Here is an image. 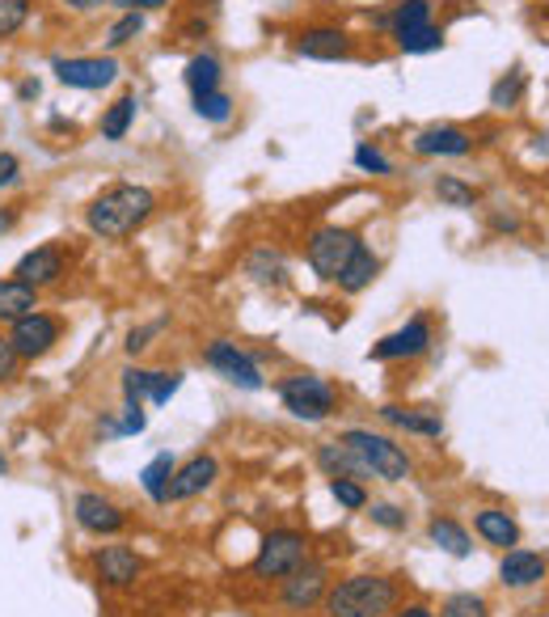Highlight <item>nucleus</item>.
Here are the masks:
<instances>
[{
	"instance_id": "22",
	"label": "nucleus",
	"mask_w": 549,
	"mask_h": 617,
	"mask_svg": "<svg viewBox=\"0 0 549 617\" xmlns=\"http://www.w3.org/2000/svg\"><path fill=\"white\" fill-rule=\"evenodd\" d=\"M318 465L325 470V478H356V483H368L372 474L359 465L356 453H347L338 440H330V444H318Z\"/></svg>"
},
{
	"instance_id": "35",
	"label": "nucleus",
	"mask_w": 549,
	"mask_h": 617,
	"mask_svg": "<svg viewBox=\"0 0 549 617\" xmlns=\"http://www.w3.org/2000/svg\"><path fill=\"white\" fill-rule=\"evenodd\" d=\"M440 617H490V609H486V601L478 592H453L440 605Z\"/></svg>"
},
{
	"instance_id": "41",
	"label": "nucleus",
	"mask_w": 549,
	"mask_h": 617,
	"mask_svg": "<svg viewBox=\"0 0 549 617\" xmlns=\"http://www.w3.org/2000/svg\"><path fill=\"white\" fill-rule=\"evenodd\" d=\"M148 415H144V402H123V415H119V436H144Z\"/></svg>"
},
{
	"instance_id": "29",
	"label": "nucleus",
	"mask_w": 549,
	"mask_h": 617,
	"mask_svg": "<svg viewBox=\"0 0 549 617\" xmlns=\"http://www.w3.org/2000/svg\"><path fill=\"white\" fill-rule=\"evenodd\" d=\"M393 43H397V51H406V56H427V51H440V47H444V31H435V26H419V31L397 34Z\"/></svg>"
},
{
	"instance_id": "26",
	"label": "nucleus",
	"mask_w": 549,
	"mask_h": 617,
	"mask_svg": "<svg viewBox=\"0 0 549 617\" xmlns=\"http://www.w3.org/2000/svg\"><path fill=\"white\" fill-rule=\"evenodd\" d=\"M174 470H178L174 453H157L140 470V487H144V495L153 503H169V478H174Z\"/></svg>"
},
{
	"instance_id": "2",
	"label": "nucleus",
	"mask_w": 549,
	"mask_h": 617,
	"mask_svg": "<svg viewBox=\"0 0 549 617\" xmlns=\"http://www.w3.org/2000/svg\"><path fill=\"white\" fill-rule=\"evenodd\" d=\"M322 609L330 617H389L397 609V580L359 571L325 588Z\"/></svg>"
},
{
	"instance_id": "7",
	"label": "nucleus",
	"mask_w": 549,
	"mask_h": 617,
	"mask_svg": "<svg viewBox=\"0 0 549 617\" xmlns=\"http://www.w3.org/2000/svg\"><path fill=\"white\" fill-rule=\"evenodd\" d=\"M51 72H56V81L68 85V90L97 94V90L115 85L123 68H119L115 56H56V60H51Z\"/></svg>"
},
{
	"instance_id": "10",
	"label": "nucleus",
	"mask_w": 549,
	"mask_h": 617,
	"mask_svg": "<svg viewBox=\"0 0 549 617\" xmlns=\"http://www.w3.org/2000/svg\"><path fill=\"white\" fill-rule=\"evenodd\" d=\"M72 517H76V524L85 533H94V537H115V533L128 529V512L115 499H106L102 490H81L72 499Z\"/></svg>"
},
{
	"instance_id": "19",
	"label": "nucleus",
	"mask_w": 549,
	"mask_h": 617,
	"mask_svg": "<svg viewBox=\"0 0 549 617\" xmlns=\"http://www.w3.org/2000/svg\"><path fill=\"white\" fill-rule=\"evenodd\" d=\"M469 149H474V140L461 128H422L415 135L419 157H469Z\"/></svg>"
},
{
	"instance_id": "11",
	"label": "nucleus",
	"mask_w": 549,
	"mask_h": 617,
	"mask_svg": "<svg viewBox=\"0 0 549 617\" xmlns=\"http://www.w3.org/2000/svg\"><path fill=\"white\" fill-rule=\"evenodd\" d=\"M64 246L60 241H43V246H34V250H26L22 259H17V266H13V280H22V284H31V288H51V284H60L64 280Z\"/></svg>"
},
{
	"instance_id": "45",
	"label": "nucleus",
	"mask_w": 549,
	"mask_h": 617,
	"mask_svg": "<svg viewBox=\"0 0 549 617\" xmlns=\"http://www.w3.org/2000/svg\"><path fill=\"white\" fill-rule=\"evenodd\" d=\"M22 178V162H17V153H0V191L4 187H13Z\"/></svg>"
},
{
	"instance_id": "18",
	"label": "nucleus",
	"mask_w": 549,
	"mask_h": 617,
	"mask_svg": "<svg viewBox=\"0 0 549 617\" xmlns=\"http://www.w3.org/2000/svg\"><path fill=\"white\" fill-rule=\"evenodd\" d=\"M546 571H549V562L541 558V554H533V550H512L503 554V562H499V580H503V588H533V584H541L546 580Z\"/></svg>"
},
{
	"instance_id": "31",
	"label": "nucleus",
	"mask_w": 549,
	"mask_h": 617,
	"mask_svg": "<svg viewBox=\"0 0 549 617\" xmlns=\"http://www.w3.org/2000/svg\"><path fill=\"white\" fill-rule=\"evenodd\" d=\"M194 115L207 119V123H228V119H232V98H228L225 90L199 94V98H194Z\"/></svg>"
},
{
	"instance_id": "6",
	"label": "nucleus",
	"mask_w": 549,
	"mask_h": 617,
	"mask_svg": "<svg viewBox=\"0 0 549 617\" xmlns=\"http://www.w3.org/2000/svg\"><path fill=\"white\" fill-rule=\"evenodd\" d=\"M359 237L351 228H338V225H322L313 237H309V266H313V275L325 280V284H338V275H343V266L351 262L356 254Z\"/></svg>"
},
{
	"instance_id": "23",
	"label": "nucleus",
	"mask_w": 549,
	"mask_h": 617,
	"mask_svg": "<svg viewBox=\"0 0 549 617\" xmlns=\"http://www.w3.org/2000/svg\"><path fill=\"white\" fill-rule=\"evenodd\" d=\"M377 271H381V259L359 241L356 246V254H351V262L343 266V275H338V288L343 293H363V288H372V280H377Z\"/></svg>"
},
{
	"instance_id": "28",
	"label": "nucleus",
	"mask_w": 549,
	"mask_h": 617,
	"mask_svg": "<svg viewBox=\"0 0 549 617\" xmlns=\"http://www.w3.org/2000/svg\"><path fill=\"white\" fill-rule=\"evenodd\" d=\"M419 26H431V0H406V4H397L385 17V31L393 38L406 31H419Z\"/></svg>"
},
{
	"instance_id": "8",
	"label": "nucleus",
	"mask_w": 549,
	"mask_h": 617,
	"mask_svg": "<svg viewBox=\"0 0 549 617\" xmlns=\"http://www.w3.org/2000/svg\"><path fill=\"white\" fill-rule=\"evenodd\" d=\"M9 339H13V347H17V356L22 359H43V356H51L56 343L64 339V322H60L56 313L34 309V313H26L22 322L9 325Z\"/></svg>"
},
{
	"instance_id": "16",
	"label": "nucleus",
	"mask_w": 549,
	"mask_h": 617,
	"mask_svg": "<svg viewBox=\"0 0 549 617\" xmlns=\"http://www.w3.org/2000/svg\"><path fill=\"white\" fill-rule=\"evenodd\" d=\"M427 347H431V325H427V318H410L402 330H393V334H385L381 343H372L368 356L372 359H415V356H422Z\"/></svg>"
},
{
	"instance_id": "33",
	"label": "nucleus",
	"mask_w": 549,
	"mask_h": 617,
	"mask_svg": "<svg viewBox=\"0 0 549 617\" xmlns=\"http://www.w3.org/2000/svg\"><path fill=\"white\" fill-rule=\"evenodd\" d=\"M144 34V13H119V22L106 31V47L110 51H119V47H128Z\"/></svg>"
},
{
	"instance_id": "5",
	"label": "nucleus",
	"mask_w": 549,
	"mask_h": 617,
	"mask_svg": "<svg viewBox=\"0 0 549 617\" xmlns=\"http://www.w3.org/2000/svg\"><path fill=\"white\" fill-rule=\"evenodd\" d=\"M300 562H309V537L296 533V529H271V533L262 537L250 571H254L259 580H284Z\"/></svg>"
},
{
	"instance_id": "40",
	"label": "nucleus",
	"mask_w": 549,
	"mask_h": 617,
	"mask_svg": "<svg viewBox=\"0 0 549 617\" xmlns=\"http://www.w3.org/2000/svg\"><path fill=\"white\" fill-rule=\"evenodd\" d=\"M178 390H182V372H153V393H148V402H153V406H165Z\"/></svg>"
},
{
	"instance_id": "42",
	"label": "nucleus",
	"mask_w": 549,
	"mask_h": 617,
	"mask_svg": "<svg viewBox=\"0 0 549 617\" xmlns=\"http://www.w3.org/2000/svg\"><path fill=\"white\" fill-rule=\"evenodd\" d=\"M356 165L363 169V174H393V162H389L381 149H372V144H359Z\"/></svg>"
},
{
	"instance_id": "27",
	"label": "nucleus",
	"mask_w": 549,
	"mask_h": 617,
	"mask_svg": "<svg viewBox=\"0 0 549 617\" xmlns=\"http://www.w3.org/2000/svg\"><path fill=\"white\" fill-rule=\"evenodd\" d=\"M182 76H187L191 98L212 94V90H220V60H216V56H207V51H199V56H191V64H187Z\"/></svg>"
},
{
	"instance_id": "46",
	"label": "nucleus",
	"mask_w": 549,
	"mask_h": 617,
	"mask_svg": "<svg viewBox=\"0 0 549 617\" xmlns=\"http://www.w3.org/2000/svg\"><path fill=\"white\" fill-rule=\"evenodd\" d=\"M119 13H153V9H165L169 0H110Z\"/></svg>"
},
{
	"instance_id": "3",
	"label": "nucleus",
	"mask_w": 549,
	"mask_h": 617,
	"mask_svg": "<svg viewBox=\"0 0 549 617\" xmlns=\"http://www.w3.org/2000/svg\"><path fill=\"white\" fill-rule=\"evenodd\" d=\"M338 444H343L347 453H356L359 465H363L372 478H381V483H406V478L415 474V461L406 456V449H402L393 436L368 431V427H351V431L338 436Z\"/></svg>"
},
{
	"instance_id": "43",
	"label": "nucleus",
	"mask_w": 549,
	"mask_h": 617,
	"mask_svg": "<svg viewBox=\"0 0 549 617\" xmlns=\"http://www.w3.org/2000/svg\"><path fill=\"white\" fill-rule=\"evenodd\" d=\"M162 330H165V322H153V325H140V330H131V334H128V343H123V347H128V356H131V359H135V356H144V352L153 347V339H157Z\"/></svg>"
},
{
	"instance_id": "9",
	"label": "nucleus",
	"mask_w": 549,
	"mask_h": 617,
	"mask_svg": "<svg viewBox=\"0 0 549 617\" xmlns=\"http://www.w3.org/2000/svg\"><path fill=\"white\" fill-rule=\"evenodd\" d=\"M203 359H207V368H216L220 377H225L228 385H237V390H262L266 381H262V368L259 359L250 356V352H241L237 343H228V339H216V343H207V352H203Z\"/></svg>"
},
{
	"instance_id": "44",
	"label": "nucleus",
	"mask_w": 549,
	"mask_h": 617,
	"mask_svg": "<svg viewBox=\"0 0 549 617\" xmlns=\"http://www.w3.org/2000/svg\"><path fill=\"white\" fill-rule=\"evenodd\" d=\"M368 517L377 520L381 529H393V533H397V529H406V512H402L397 503H372V512H368Z\"/></svg>"
},
{
	"instance_id": "38",
	"label": "nucleus",
	"mask_w": 549,
	"mask_h": 617,
	"mask_svg": "<svg viewBox=\"0 0 549 617\" xmlns=\"http://www.w3.org/2000/svg\"><path fill=\"white\" fill-rule=\"evenodd\" d=\"M520 94H524V76L512 72V76H503V81L490 90V106H503V110H508V106H516Z\"/></svg>"
},
{
	"instance_id": "50",
	"label": "nucleus",
	"mask_w": 549,
	"mask_h": 617,
	"mask_svg": "<svg viewBox=\"0 0 549 617\" xmlns=\"http://www.w3.org/2000/svg\"><path fill=\"white\" fill-rule=\"evenodd\" d=\"M13 225H17V212H0V233H9Z\"/></svg>"
},
{
	"instance_id": "1",
	"label": "nucleus",
	"mask_w": 549,
	"mask_h": 617,
	"mask_svg": "<svg viewBox=\"0 0 549 617\" xmlns=\"http://www.w3.org/2000/svg\"><path fill=\"white\" fill-rule=\"evenodd\" d=\"M157 212V195L140 182H115L85 207V225L102 241H123Z\"/></svg>"
},
{
	"instance_id": "32",
	"label": "nucleus",
	"mask_w": 549,
	"mask_h": 617,
	"mask_svg": "<svg viewBox=\"0 0 549 617\" xmlns=\"http://www.w3.org/2000/svg\"><path fill=\"white\" fill-rule=\"evenodd\" d=\"M31 22V0H0V43L26 31Z\"/></svg>"
},
{
	"instance_id": "13",
	"label": "nucleus",
	"mask_w": 549,
	"mask_h": 617,
	"mask_svg": "<svg viewBox=\"0 0 549 617\" xmlns=\"http://www.w3.org/2000/svg\"><path fill=\"white\" fill-rule=\"evenodd\" d=\"M216 478H220V461L212 453H194L191 461H182L174 470V478H169V503H182V499H194V495L212 490Z\"/></svg>"
},
{
	"instance_id": "14",
	"label": "nucleus",
	"mask_w": 549,
	"mask_h": 617,
	"mask_svg": "<svg viewBox=\"0 0 549 617\" xmlns=\"http://www.w3.org/2000/svg\"><path fill=\"white\" fill-rule=\"evenodd\" d=\"M94 576L97 584L106 588H131L144 576V558L131 550V546H102L94 554Z\"/></svg>"
},
{
	"instance_id": "17",
	"label": "nucleus",
	"mask_w": 549,
	"mask_h": 617,
	"mask_svg": "<svg viewBox=\"0 0 549 617\" xmlns=\"http://www.w3.org/2000/svg\"><path fill=\"white\" fill-rule=\"evenodd\" d=\"M381 419L397 431H410V436H422V440H440L444 436V419L440 411H422V406H381Z\"/></svg>"
},
{
	"instance_id": "4",
	"label": "nucleus",
	"mask_w": 549,
	"mask_h": 617,
	"mask_svg": "<svg viewBox=\"0 0 549 617\" xmlns=\"http://www.w3.org/2000/svg\"><path fill=\"white\" fill-rule=\"evenodd\" d=\"M279 402L288 411L291 419H305V423H322L338 411V393L330 381L322 377H309V372H296L288 381H279Z\"/></svg>"
},
{
	"instance_id": "20",
	"label": "nucleus",
	"mask_w": 549,
	"mask_h": 617,
	"mask_svg": "<svg viewBox=\"0 0 549 617\" xmlns=\"http://www.w3.org/2000/svg\"><path fill=\"white\" fill-rule=\"evenodd\" d=\"M474 529H478V537H482L486 546H499V550L520 546V524L508 512H499V508H482L474 517Z\"/></svg>"
},
{
	"instance_id": "39",
	"label": "nucleus",
	"mask_w": 549,
	"mask_h": 617,
	"mask_svg": "<svg viewBox=\"0 0 549 617\" xmlns=\"http://www.w3.org/2000/svg\"><path fill=\"white\" fill-rule=\"evenodd\" d=\"M17 368H22V356H17L13 339H9V330H0V385H9L17 377Z\"/></svg>"
},
{
	"instance_id": "25",
	"label": "nucleus",
	"mask_w": 549,
	"mask_h": 617,
	"mask_svg": "<svg viewBox=\"0 0 549 617\" xmlns=\"http://www.w3.org/2000/svg\"><path fill=\"white\" fill-rule=\"evenodd\" d=\"M135 110H140V102H135V94H123V98H115L106 110H102V123H97V131H102V140H110V144H119V140H128L131 123H135Z\"/></svg>"
},
{
	"instance_id": "51",
	"label": "nucleus",
	"mask_w": 549,
	"mask_h": 617,
	"mask_svg": "<svg viewBox=\"0 0 549 617\" xmlns=\"http://www.w3.org/2000/svg\"><path fill=\"white\" fill-rule=\"evenodd\" d=\"M0 474H9V456L0 453Z\"/></svg>"
},
{
	"instance_id": "15",
	"label": "nucleus",
	"mask_w": 549,
	"mask_h": 617,
	"mask_svg": "<svg viewBox=\"0 0 549 617\" xmlns=\"http://www.w3.org/2000/svg\"><path fill=\"white\" fill-rule=\"evenodd\" d=\"M356 51V38L338 26H313L296 38V56L305 60H322V64H334V60H347Z\"/></svg>"
},
{
	"instance_id": "47",
	"label": "nucleus",
	"mask_w": 549,
	"mask_h": 617,
	"mask_svg": "<svg viewBox=\"0 0 549 617\" xmlns=\"http://www.w3.org/2000/svg\"><path fill=\"white\" fill-rule=\"evenodd\" d=\"M60 4H68V9H76V13H94V9H102V4H110V0H60Z\"/></svg>"
},
{
	"instance_id": "24",
	"label": "nucleus",
	"mask_w": 549,
	"mask_h": 617,
	"mask_svg": "<svg viewBox=\"0 0 549 617\" xmlns=\"http://www.w3.org/2000/svg\"><path fill=\"white\" fill-rule=\"evenodd\" d=\"M427 537H431V546H440V550L453 554V558H469L474 554V542H469L465 524H456L453 517H431Z\"/></svg>"
},
{
	"instance_id": "49",
	"label": "nucleus",
	"mask_w": 549,
	"mask_h": 617,
	"mask_svg": "<svg viewBox=\"0 0 549 617\" xmlns=\"http://www.w3.org/2000/svg\"><path fill=\"white\" fill-rule=\"evenodd\" d=\"M17 98H22V102L38 98V81H22V90H17Z\"/></svg>"
},
{
	"instance_id": "21",
	"label": "nucleus",
	"mask_w": 549,
	"mask_h": 617,
	"mask_svg": "<svg viewBox=\"0 0 549 617\" xmlns=\"http://www.w3.org/2000/svg\"><path fill=\"white\" fill-rule=\"evenodd\" d=\"M38 309V288L31 284H22V280H0V325H13L22 322L26 313Z\"/></svg>"
},
{
	"instance_id": "48",
	"label": "nucleus",
	"mask_w": 549,
	"mask_h": 617,
	"mask_svg": "<svg viewBox=\"0 0 549 617\" xmlns=\"http://www.w3.org/2000/svg\"><path fill=\"white\" fill-rule=\"evenodd\" d=\"M393 617H435L427 605H402V609H393Z\"/></svg>"
},
{
	"instance_id": "30",
	"label": "nucleus",
	"mask_w": 549,
	"mask_h": 617,
	"mask_svg": "<svg viewBox=\"0 0 549 617\" xmlns=\"http://www.w3.org/2000/svg\"><path fill=\"white\" fill-rule=\"evenodd\" d=\"M435 195H440V203H449V207H474L478 203V191L469 182L453 178V174H440L435 178Z\"/></svg>"
},
{
	"instance_id": "34",
	"label": "nucleus",
	"mask_w": 549,
	"mask_h": 617,
	"mask_svg": "<svg viewBox=\"0 0 549 617\" xmlns=\"http://www.w3.org/2000/svg\"><path fill=\"white\" fill-rule=\"evenodd\" d=\"M246 271H250L259 284H284V259H279L275 250H254Z\"/></svg>"
},
{
	"instance_id": "37",
	"label": "nucleus",
	"mask_w": 549,
	"mask_h": 617,
	"mask_svg": "<svg viewBox=\"0 0 549 617\" xmlns=\"http://www.w3.org/2000/svg\"><path fill=\"white\" fill-rule=\"evenodd\" d=\"M153 393V372L148 368H123V402H148Z\"/></svg>"
},
{
	"instance_id": "12",
	"label": "nucleus",
	"mask_w": 549,
	"mask_h": 617,
	"mask_svg": "<svg viewBox=\"0 0 549 617\" xmlns=\"http://www.w3.org/2000/svg\"><path fill=\"white\" fill-rule=\"evenodd\" d=\"M325 588H330V571L322 562H300L291 576H284V588H279V601L288 605L291 614H305L313 605L325 601Z\"/></svg>"
},
{
	"instance_id": "36",
	"label": "nucleus",
	"mask_w": 549,
	"mask_h": 617,
	"mask_svg": "<svg viewBox=\"0 0 549 617\" xmlns=\"http://www.w3.org/2000/svg\"><path fill=\"white\" fill-rule=\"evenodd\" d=\"M330 495H334L347 512H363V508H368V490H363V483H356V478H330Z\"/></svg>"
}]
</instances>
